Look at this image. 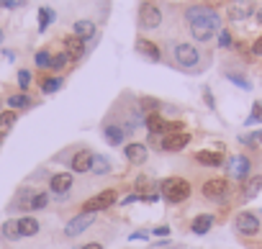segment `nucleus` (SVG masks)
<instances>
[{
  "instance_id": "f257e3e1",
  "label": "nucleus",
  "mask_w": 262,
  "mask_h": 249,
  "mask_svg": "<svg viewBox=\"0 0 262 249\" xmlns=\"http://www.w3.org/2000/svg\"><path fill=\"white\" fill-rule=\"evenodd\" d=\"M160 195L167 203H183L190 198V183L185 177H167L160 183Z\"/></svg>"
},
{
  "instance_id": "f03ea898",
  "label": "nucleus",
  "mask_w": 262,
  "mask_h": 249,
  "mask_svg": "<svg viewBox=\"0 0 262 249\" xmlns=\"http://www.w3.org/2000/svg\"><path fill=\"white\" fill-rule=\"evenodd\" d=\"M162 26V8L155 3V0H144L139 6V29L144 31H155Z\"/></svg>"
},
{
  "instance_id": "7ed1b4c3",
  "label": "nucleus",
  "mask_w": 262,
  "mask_h": 249,
  "mask_svg": "<svg viewBox=\"0 0 262 249\" xmlns=\"http://www.w3.org/2000/svg\"><path fill=\"white\" fill-rule=\"evenodd\" d=\"M172 59H175V64H178L180 70H195L198 62H201V54H198V49H195L193 44L180 41V44L172 47Z\"/></svg>"
},
{
  "instance_id": "20e7f679",
  "label": "nucleus",
  "mask_w": 262,
  "mask_h": 249,
  "mask_svg": "<svg viewBox=\"0 0 262 249\" xmlns=\"http://www.w3.org/2000/svg\"><path fill=\"white\" fill-rule=\"evenodd\" d=\"M234 223H236V231L242 236H254L262 229V221H259V216L254 211H239L236 218H234Z\"/></svg>"
},
{
  "instance_id": "39448f33",
  "label": "nucleus",
  "mask_w": 262,
  "mask_h": 249,
  "mask_svg": "<svg viewBox=\"0 0 262 249\" xmlns=\"http://www.w3.org/2000/svg\"><path fill=\"white\" fill-rule=\"evenodd\" d=\"M116 190L113 188H108V190H103V193H98V195H93V198H88L85 200V206H82V213H98V211H105V208H111L113 203H116Z\"/></svg>"
},
{
  "instance_id": "423d86ee",
  "label": "nucleus",
  "mask_w": 262,
  "mask_h": 249,
  "mask_svg": "<svg viewBox=\"0 0 262 249\" xmlns=\"http://www.w3.org/2000/svg\"><path fill=\"white\" fill-rule=\"evenodd\" d=\"M93 162H95V152L93 149H88V147H82V149H77L72 157H70V170L72 172H77V175H82V172H90L93 170Z\"/></svg>"
},
{
  "instance_id": "0eeeda50",
  "label": "nucleus",
  "mask_w": 262,
  "mask_h": 249,
  "mask_svg": "<svg viewBox=\"0 0 262 249\" xmlns=\"http://www.w3.org/2000/svg\"><path fill=\"white\" fill-rule=\"evenodd\" d=\"M185 21H188V24H195V21H213V24H221L219 13H216L213 8H208V6H201V3L185 8Z\"/></svg>"
},
{
  "instance_id": "6e6552de",
  "label": "nucleus",
  "mask_w": 262,
  "mask_h": 249,
  "mask_svg": "<svg viewBox=\"0 0 262 249\" xmlns=\"http://www.w3.org/2000/svg\"><path fill=\"white\" fill-rule=\"evenodd\" d=\"M226 167H229V175H231L234 180L244 183V180L249 177V172H252V160H249L247 154H239V157H231V160L226 162Z\"/></svg>"
},
{
  "instance_id": "1a4fd4ad",
  "label": "nucleus",
  "mask_w": 262,
  "mask_h": 249,
  "mask_svg": "<svg viewBox=\"0 0 262 249\" xmlns=\"http://www.w3.org/2000/svg\"><path fill=\"white\" fill-rule=\"evenodd\" d=\"M188 26H190L193 39H195V41H201V44L211 41V39H213V34H216V31H221V24H213V21H195V24H188Z\"/></svg>"
},
{
  "instance_id": "9d476101",
  "label": "nucleus",
  "mask_w": 262,
  "mask_h": 249,
  "mask_svg": "<svg viewBox=\"0 0 262 249\" xmlns=\"http://www.w3.org/2000/svg\"><path fill=\"white\" fill-rule=\"evenodd\" d=\"M93 223H95V213H80V216H75V218L67 221V226H64V236H80V234L88 231Z\"/></svg>"
},
{
  "instance_id": "9b49d317",
  "label": "nucleus",
  "mask_w": 262,
  "mask_h": 249,
  "mask_svg": "<svg viewBox=\"0 0 262 249\" xmlns=\"http://www.w3.org/2000/svg\"><path fill=\"white\" fill-rule=\"evenodd\" d=\"M226 193H229V183L224 177H211V180L203 183V195L208 200H224Z\"/></svg>"
},
{
  "instance_id": "f8f14e48",
  "label": "nucleus",
  "mask_w": 262,
  "mask_h": 249,
  "mask_svg": "<svg viewBox=\"0 0 262 249\" xmlns=\"http://www.w3.org/2000/svg\"><path fill=\"white\" fill-rule=\"evenodd\" d=\"M72 185H75V177H72V172H57V175H52L49 177V190L54 193V195H67L70 190H72Z\"/></svg>"
},
{
  "instance_id": "ddd939ff",
  "label": "nucleus",
  "mask_w": 262,
  "mask_h": 249,
  "mask_svg": "<svg viewBox=\"0 0 262 249\" xmlns=\"http://www.w3.org/2000/svg\"><path fill=\"white\" fill-rule=\"evenodd\" d=\"M252 3L249 0H231L229 3V8H226V16L231 18V21H244V18H249L252 16Z\"/></svg>"
},
{
  "instance_id": "4468645a",
  "label": "nucleus",
  "mask_w": 262,
  "mask_h": 249,
  "mask_svg": "<svg viewBox=\"0 0 262 249\" xmlns=\"http://www.w3.org/2000/svg\"><path fill=\"white\" fill-rule=\"evenodd\" d=\"M123 154H126V160H128L131 165H144L147 157H149V149H147L142 142H134V144H126V147H123Z\"/></svg>"
},
{
  "instance_id": "2eb2a0df",
  "label": "nucleus",
  "mask_w": 262,
  "mask_h": 249,
  "mask_svg": "<svg viewBox=\"0 0 262 249\" xmlns=\"http://www.w3.org/2000/svg\"><path fill=\"white\" fill-rule=\"evenodd\" d=\"M62 47H64V54L70 57V62H77V59L85 57V41H80L75 34L72 36H64Z\"/></svg>"
},
{
  "instance_id": "dca6fc26",
  "label": "nucleus",
  "mask_w": 262,
  "mask_h": 249,
  "mask_svg": "<svg viewBox=\"0 0 262 249\" xmlns=\"http://www.w3.org/2000/svg\"><path fill=\"white\" fill-rule=\"evenodd\" d=\"M103 137H105V142L111 144V147H118V144H123L126 142V129L121 126V123H105L103 126Z\"/></svg>"
},
{
  "instance_id": "f3484780",
  "label": "nucleus",
  "mask_w": 262,
  "mask_h": 249,
  "mask_svg": "<svg viewBox=\"0 0 262 249\" xmlns=\"http://www.w3.org/2000/svg\"><path fill=\"white\" fill-rule=\"evenodd\" d=\"M198 165H203V167H221L224 165V152H216V149H201V152H195V157H193Z\"/></svg>"
},
{
  "instance_id": "a211bd4d",
  "label": "nucleus",
  "mask_w": 262,
  "mask_h": 249,
  "mask_svg": "<svg viewBox=\"0 0 262 249\" xmlns=\"http://www.w3.org/2000/svg\"><path fill=\"white\" fill-rule=\"evenodd\" d=\"M262 193V175H249L242 183V200H254Z\"/></svg>"
},
{
  "instance_id": "6ab92c4d",
  "label": "nucleus",
  "mask_w": 262,
  "mask_h": 249,
  "mask_svg": "<svg viewBox=\"0 0 262 249\" xmlns=\"http://www.w3.org/2000/svg\"><path fill=\"white\" fill-rule=\"evenodd\" d=\"M137 52L142 54V57H147L149 62H160L162 59V49L155 44V41H149V39H137Z\"/></svg>"
},
{
  "instance_id": "aec40b11",
  "label": "nucleus",
  "mask_w": 262,
  "mask_h": 249,
  "mask_svg": "<svg viewBox=\"0 0 262 249\" xmlns=\"http://www.w3.org/2000/svg\"><path fill=\"white\" fill-rule=\"evenodd\" d=\"M95 24L93 21H88V18H82V21H77L75 26H72V34L80 39V41H93L95 39Z\"/></svg>"
},
{
  "instance_id": "412c9836",
  "label": "nucleus",
  "mask_w": 262,
  "mask_h": 249,
  "mask_svg": "<svg viewBox=\"0 0 262 249\" xmlns=\"http://www.w3.org/2000/svg\"><path fill=\"white\" fill-rule=\"evenodd\" d=\"M190 144V137L183 131V134H175V137H165L162 142V152H180Z\"/></svg>"
},
{
  "instance_id": "4be33fe9",
  "label": "nucleus",
  "mask_w": 262,
  "mask_h": 249,
  "mask_svg": "<svg viewBox=\"0 0 262 249\" xmlns=\"http://www.w3.org/2000/svg\"><path fill=\"white\" fill-rule=\"evenodd\" d=\"M213 216L211 213H201V216H195L193 218V223H190V231L193 234H198V236H203V234H208L211 229H213Z\"/></svg>"
},
{
  "instance_id": "5701e85b",
  "label": "nucleus",
  "mask_w": 262,
  "mask_h": 249,
  "mask_svg": "<svg viewBox=\"0 0 262 249\" xmlns=\"http://www.w3.org/2000/svg\"><path fill=\"white\" fill-rule=\"evenodd\" d=\"M31 198H34V190H31V188H21V190L16 193L11 208H16V211H31Z\"/></svg>"
},
{
  "instance_id": "b1692460",
  "label": "nucleus",
  "mask_w": 262,
  "mask_h": 249,
  "mask_svg": "<svg viewBox=\"0 0 262 249\" xmlns=\"http://www.w3.org/2000/svg\"><path fill=\"white\" fill-rule=\"evenodd\" d=\"M18 229H21V236H36L41 226L34 216H24V218H18Z\"/></svg>"
},
{
  "instance_id": "393cba45",
  "label": "nucleus",
  "mask_w": 262,
  "mask_h": 249,
  "mask_svg": "<svg viewBox=\"0 0 262 249\" xmlns=\"http://www.w3.org/2000/svg\"><path fill=\"white\" fill-rule=\"evenodd\" d=\"M165 118L160 116V113H149V116H144V126L149 129V134H162L165 131Z\"/></svg>"
},
{
  "instance_id": "a878e982",
  "label": "nucleus",
  "mask_w": 262,
  "mask_h": 249,
  "mask_svg": "<svg viewBox=\"0 0 262 249\" xmlns=\"http://www.w3.org/2000/svg\"><path fill=\"white\" fill-rule=\"evenodd\" d=\"M62 85H64V80H62L59 75L44 77V80H41V93H44V95H52V93H57V90H59Z\"/></svg>"
},
{
  "instance_id": "bb28decb",
  "label": "nucleus",
  "mask_w": 262,
  "mask_h": 249,
  "mask_svg": "<svg viewBox=\"0 0 262 249\" xmlns=\"http://www.w3.org/2000/svg\"><path fill=\"white\" fill-rule=\"evenodd\" d=\"M31 103H34V100H31L26 93H18V95H11V98H8V108H11V110H24V108H31Z\"/></svg>"
},
{
  "instance_id": "cd10ccee",
  "label": "nucleus",
  "mask_w": 262,
  "mask_h": 249,
  "mask_svg": "<svg viewBox=\"0 0 262 249\" xmlns=\"http://www.w3.org/2000/svg\"><path fill=\"white\" fill-rule=\"evenodd\" d=\"M3 236H6L8 241H16V239H21V229H18V218H8V221L3 223Z\"/></svg>"
},
{
  "instance_id": "c85d7f7f",
  "label": "nucleus",
  "mask_w": 262,
  "mask_h": 249,
  "mask_svg": "<svg viewBox=\"0 0 262 249\" xmlns=\"http://www.w3.org/2000/svg\"><path fill=\"white\" fill-rule=\"evenodd\" d=\"M239 144H242V147H247V149L259 147V144H262V129H257V131H252V134H247V137H242V139H239Z\"/></svg>"
},
{
  "instance_id": "c756f323",
  "label": "nucleus",
  "mask_w": 262,
  "mask_h": 249,
  "mask_svg": "<svg viewBox=\"0 0 262 249\" xmlns=\"http://www.w3.org/2000/svg\"><path fill=\"white\" fill-rule=\"evenodd\" d=\"M257 123H262V100H254L247 116V126H257Z\"/></svg>"
},
{
  "instance_id": "7c9ffc66",
  "label": "nucleus",
  "mask_w": 262,
  "mask_h": 249,
  "mask_svg": "<svg viewBox=\"0 0 262 249\" xmlns=\"http://www.w3.org/2000/svg\"><path fill=\"white\" fill-rule=\"evenodd\" d=\"M54 18H57V13H54L52 8H47V6L39 8V31H47V26H49Z\"/></svg>"
},
{
  "instance_id": "2f4dec72",
  "label": "nucleus",
  "mask_w": 262,
  "mask_h": 249,
  "mask_svg": "<svg viewBox=\"0 0 262 249\" xmlns=\"http://www.w3.org/2000/svg\"><path fill=\"white\" fill-rule=\"evenodd\" d=\"M139 110H144L147 116H149V113H160V110H162V103L155 100V98H142V100H139Z\"/></svg>"
},
{
  "instance_id": "473e14b6",
  "label": "nucleus",
  "mask_w": 262,
  "mask_h": 249,
  "mask_svg": "<svg viewBox=\"0 0 262 249\" xmlns=\"http://www.w3.org/2000/svg\"><path fill=\"white\" fill-rule=\"evenodd\" d=\"M93 172H95V175H108V172H111V162H108V157L98 154L95 162H93Z\"/></svg>"
},
{
  "instance_id": "72a5a7b5",
  "label": "nucleus",
  "mask_w": 262,
  "mask_h": 249,
  "mask_svg": "<svg viewBox=\"0 0 262 249\" xmlns=\"http://www.w3.org/2000/svg\"><path fill=\"white\" fill-rule=\"evenodd\" d=\"M183 131H185V123H183V121H167L162 134H165V137H175V134H183Z\"/></svg>"
},
{
  "instance_id": "f704fd0d",
  "label": "nucleus",
  "mask_w": 262,
  "mask_h": 249,
  "mask_svg": "<svg viewBox=\"0 0 262 249\" xmlns=\"http://www.w3.org/2000/svg\"><path fill=\"white\" fill-rule=\"evenodd\" d=\"M226 77H229L236 87H242V90H252V82H249L244 75H236V72H231V70H229V72H226Z\"/></svg>"
},
{
  "instance_id": "c9c22d12",
  "label": "nucleus",
  "mask_w": 262,
  "mask_h": 249,
  "mask_svg": "<svg viewBox=\"0 0 262 249\" xmlns=\"http://www.w3.org/2000/svg\"><path fill=\"white\" fill-rule=\"evenodd\" d=\"M49 206V195L47 193H34V198H31V211H41V208H47Z\"/></svg>"
},
{
  "instance_id": "e433bc0d",
  "label": "nucleus",
  "mask_w": 262,
  "mask_h": 249,
  "mask_svg": "<svg viewBox=\"0 0 262 249\" xmlns=\"http://www.w3.org/2000/svg\"><path fill=\"white\" fill-rule=\"evenodd\" d=\"M34 62H36V67H41V70H49V64H52V54H49L47 49H41V52H36Z\"/></svg>"
},
{
  "instance_id": "4c0bfd02",
  "label": "nucleus",
  "mask_w": 262,
  "mask_h": 249,
  "mask_svg": "<svg viewBox=\"0 0 262 249\" xmlns=\"http://www.w3.org/2000/svg\"><path fill=\"white\" fill-rule=\"evenodd\" d=\"M70 62V57L62 52V54H54L52 57V64H49V70H54V72H59V70H64V64Z\"/></svg>"
},
{
  "instance_id": "58836bf2",
  "label": "nucleus",
  "mask_w": 262,
  "mask_h": 249,
  "mask_svg": "<svg viewBox=\"0 0 262 249\" xmlns=\"http://www.w3.org/2000/svg\"><path fill=\"white\" fill-rule=\"evenodd\" d=\"M219 47H221V49H231V47H234V39H231V34H229L226 29L219 31Z\"/></svg>"
},
{
  "instance_id": "ea45409f",
  "label": "nucleus",
  "mask_w": 262,
  "mask_h": 249,
  "mask_svg": "<svg viewBox=\"0 0 262 249\" xmlns=\"http://www.w3.org/2000/svg\"><path fill=\"white\" fill-rule=\"evenodd\" d=\"M13 123H16V110H6V113H0V126H3V129L13 126Z\"/></svg>"
},
{
  "instance_id": "a19ab883",
  "label": "nucleus",
  "mask_w": 262,
  "mask_h": 249,
  "mask_svg": "<svg viewBox=\"0 0 262 249\" xmlns=\"http://www.w3.org/2000/svg\"><path fill=\"white\" fill-rule=\"evenodd\" d=\"M18 85H21V90H26V87L31 85V72H29V70H21V72H18Z\"/></svg>"
},
{
  "instance_id": "79ce46f5",
  "label": "nucleus",
  "mask_w": 262,
  "mask_h": 249,
  "mask_svg": "<svg viewBox=\"0 0 262 249\" xmlns=\"http://www.w3.org/2000/svg\"><path fill=\"white\" fill-rule=\"evenodd\" d=\"M203 98H206V105L213 110V108H216V103H213V95H211V90H208V87L203 90Z\"/></svg>"
},
{
  "instance_id": "37998d69",
  "label": "nucleus",
  "mask_w": 262,
  "mask_h": 249,
  "mask_svg": "<svg viewBox=\"0 0 262 249\" xmlns=\"http://www.w3.org/2000/svg\"><path fill=\"white\" fill-rule=\"evenodd\" d=\"M252 54H257V57L262 54V36H259V39H257V41L252 44Z\"/></svg>"
},
{
  "instance_id": "c03bdc74",
  "label": "nucleus",
  "mask_w": 262,
  "mask_h": 249,
  "mask_svg": "<svg viewBox=\"0 0 262 249\" xmlns=\"http://www.w3.org/2000/svg\"><path fill=\"white\" fill-rule=\"evenodd\" d=\"M16 0H0V8H16Z\"/></svg>"
},
{
  "instance_id": "a18cd8bd",
  "label": "nucleus",
  "mask_w": 262,
  "mask_h": 249,
  "mask_svg": "<svg viewBox=\"0 0 262 249\" xmlns=\"http://www.w3.org/2000/svg\"><path fill=\"white\" fill-rule=\"evenodd\" d=\"M131 239H149V231H134Z\"/></svg>"
},
{
  "instance_id": "49530a36",
  "label": "nucleus",
  "mask_w": 262,
  "mask_h": 249,
  "mask_svg": "<svg viewBox=\"0 0 262 249\" xmlns=\"http://www.w3.org/2000/svg\"><path fill=\"white\" fill-rule=\"evenodd\" d=\"M155 234H157V236H167L170 229H167V226H160V229H155Z\"/></svg>"
},
{
  "instance_id": "de8ad7c7",
  "label": "nucleus",
  "mask_w": 262,
  "mask_h": 249,
  "mask_svg": "<svg viewBox=\"0 0 262 249\" xmlns=\"http://www.w3.org/2000/svg\"><path fill=\"white\" fill-rule=\"evenodd\" d=\"M82 249H103V244H98V241H88Z\"/></svg>"
},
{
  "instance_id": "09e8293b",
  "label": "nucleus",
  "mask_w": 262,
  "mask_h": 249,
  "mask_svg": "<svg viewBox=\"0 0 262 249\" xmlns=\"http://www.w3.org/2000/svg\"><path fill=\"white\" fill-rule=\"evenodd\" d=\"M137 200H139V195H128V198L123 200V206H128V203H137Z\"/></svg>"
},
{
  "instance_id": "8fccbe9b",
  "label": "nucleus",
  "mask_w": 262,
  "mask_h": 249,
  "mask_svg": "<svg viewBox=\"0 0 262 249\" xmlns=\"http://www.w3.org/2000/svg\"><path fill=\"white\" fill-rule=\"evenodd\" d=\"M257 21H259V24H262V8H259V11H257Z\"/></svg>"
},
{
  "instance_id": "3c124183",
  "label": "nucleus",
  "mask_w": 262,
  "mask_h": 249,
  "mask_svg": "<svg viewBox=\"0 0 262 249\" xmlns=\"http://www.w3.org/2000/svg\"><path fill=\"white\" fill-rule=\"evenodd\" d=\"M0 41H3V29H0Z\"/></svg>"
},
{
  "instance_id": "603ef678",
  "label": "nucleus",
  "mask_w": 262,
  "mask_h": 249,
  "mask_svg": "<svg viewBox=\"0 0 262 249\" xmlns=\"http://www.w3.org/2000/svg\"><path fill=\"white\" fill-rule=\"evenodd\" d=\"M0 142H3V134H0Z\"/></svg>"
}]
</instances>
